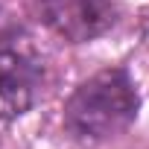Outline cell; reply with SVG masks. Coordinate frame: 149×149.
I'll list each match as a JSON object with an SVG mask.
<instances>
[{
    "mask_svg": "<svg viewBox=\"0 0 149 149\" xmlns=\"http://www.w3.org/2000/svg\"><path fill=\"white\" fill-rule=\"evenodd\" d=\"M140 108L134 79L123 67H105L85 79L64 102V129L85 143H100L126 132Z\"/></svg>",
    "mask_w": 149,
    "mask_h": 149,
    "instance_id": "obj_1",
    "label": "cell"
},
{
    "mask_svg": "<svg viewBox=\"0 0 149 149\" xmlns=\"http://www.w3.org/2000/svg\"><path fill=\"white\" fill-rule=\"evenodd\" d=\"M35 6L41 21L56 35L73 44L105 35L117 21V9L111 0H35Z\"/></svg>",
    "mask_w": 149,
    "mask_h": 149,
    "instance_id": "obj_2",
    "label": "cell"
},
{
    "mask_svg": "<svg viewBox=\"0 0 149 149\" xmlns=\"http://www.w3.org/2000/svg\"><path fill=\"white\" fill-rule=\"evenodd\" d=\"M41 91L38 61L15 47H0V120L26 114Z\"/></svg>",
    "mask_w": 149,
    "mask_h": 149,
    "instance_id": "obj_3",
    "label": "cell"
},
{
    "mask_svg": "<svg viewBox=\"0 0 149 149\" xmlns=\"http://www.w3.org/2000/svg\"><path fill=\"white\" fill-rule=\"evenodd\" d=\"M6 29H9V21H6V15H3V12H0V35H3Z\"/></svg>",
    "mask_w": 149,
    "mask_h": 149,
    "instance_id": "obj_4",
    "label": "cell"
}]
</instances>
